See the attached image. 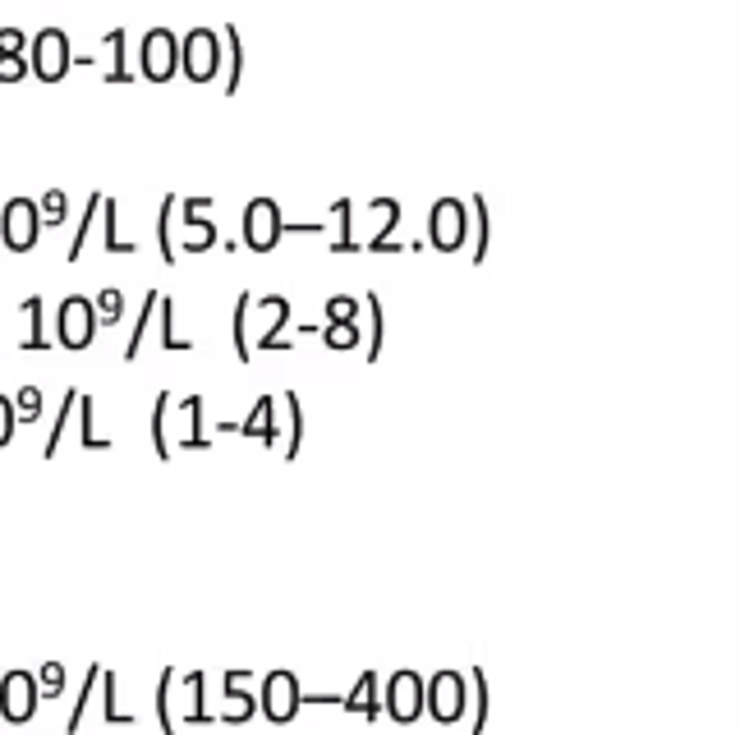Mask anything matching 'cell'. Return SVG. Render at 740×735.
Wrapping results in <instances>:
<instances>
[{"label": "cell", "instance_id": "52a82bcc", "mask_svg": "<svg viewBox=\"0 0 740 735\" xmlns=\"http://www.w3.org/2000/svg\"><path fill=\"white\" fill-rule=\"evenodd\" d=\"M32 713V681L28 676H10L6 681V717L23 722Z\"/></svg>", "mask_w": 740, "mask_h": 735}, {"label": "cell", "instance_id": "8992f818", "mask_svg": "<svg viewBox=\"0 0 740 735\" xmlns=\"http://www.w3.org/2000/svg\"><path fill=\"white\" fill-rule=\"evenodd\" d=\"M281 230H286V225L277 221V203H253V208H249V217H244V235H249V244H253L258 253L272 249Z\"/></svg>", "mask_w": 740, "mask_h": 735}, {"label": "cell", "instance_id": "4fadbf2b", "mask_svg": "<svg viewBox=\"0 0 740 735\" xmlns=\"http://www.w3.org/2000/svg\"><path fill=\"white\" fill-rule=\"evenodd\" d=\"M0 56H23V32L19 28H0Z\"/></svg>", "mask_w": 740, "mask_h": 735}, {"label": "cell", "instance_id": "30bf717a", "mask_svg": "<svg viewBox=\"0 0 740 735\" xmlns=\"http://www.w3.org/2000/svg\"><path fill=\"white\" fill-rule=\"evenodd\" d=\"M107 38H111V51H116V74H111V83H124V79H133V74H124V28L107 32Z\"/></svg>", "mask_w": 740, "mask_h": 735}, {"label": "cell", "instance_id": "277c9868", "mask_svg": "<svg viewBox=\"0 0 740 735\" xmlns=\"http://www.w3.org/2000/svg\"><path fill=\"white\" fill-rule=\"evenodd\" d=\"M60 341L70 345V350H83L92 341V304L88 299H64L60 304Z\"/></svg>", "mask_w": 740, "mask_h": 735}, {"label": "cell", "instance_id": "3957f363", "mask_svg": "<svg viewBox=\"0 0 740 735\" xmlns=\"http://www.w3.org/2000/svg\"><path fill=\"white\" fill-rule=\"evenodd\" d=\"M176 38L166 28H152L148 32V42H143V74L152 79V83H166L176 74Z\"/></svg>", "mask_w": 740, "mask_h": 735}, {"label": "cell", "instance_id": "7c38bea8", "mask_svg": "<svg viewBox=\"0 0 740 735\" xmlns=\"http://www.w3.org/2000/svg\"><path fill=\"white\" fill-rule=\"evenodd\" d=\"M23 74V56H0V83H19Z\"/></svg>", "mask_w": 740, "mask_h": 735}, {"label": "cell", "instance_id": "ba28073f", "mask_svg": "<svg viewBox=\"0 0 740 735\" xmlns=\"http://www.w3.org/2000/svg\"><path fill=\"white\" fill-rule=\"evenodd\" d=\"M171 212H176V198L161 203V221H157V244H161V258L176 262V249H171Z\"/></svg>", "mask_w": 740, "mask_h": 735}, {"label": "cell", "instance_id": "9c48e42d", "mask_svg": "<svg viewBox=\"0 0 740 735\" xmlns=\"http://www.w3.org/2000/svg\"><path fill=\"white\" fill-rule=\"evenodd\" d=\"M226 38H230V92L240 88V70H244V51H240V32L226 28Z\"/></svg>", "mask_w": 740, "mask_h": 735}, {"label": "cell", "instance_id": "6da1fadb", "mask_svg": "<svg viewBox=\"0 0 740 735\" xmlns=\"http://www.w3.org/2000/svg\"><path fill=\"white\" fill-rule=\"evenodd\" d=\"M70 70V38L60 28H42L38 42H32V74L42 83H60Z\"/></svg>", "mask_w": 740, "mask_h": 735}, {"label": "cell", "instance_id": "7a4b0ae2", "mask_svg": "<svg viewBox=\"0 0 740 735\" xmlns=\"http://www.w3.org/2000/svg\"><path fill=\"white\" fill-rule=\"evenodd\" d=\"M184 74L193 83H208L217 74V38L208 28H193L184 38Z\"/></svg>", "mask_w": 740, "mask_h": 735}, {"label": "cell", "instance_id": "5b68a950", "mask_svg": "<svg viewBox=\"0 0 740 735\" xmlns=\"http://www.w3.org/2000/svg\"><path fill=\"white\" fill-rule=\"evenodd\" d=\"M6 244L14 253L38 244V208H32L28 198H14V203L6 208Z\"/></svg>", "mask_w": 740, "mask_h": 735}, {"label": "cell", "instance_id": "8fae6325", "mask_svg": "<svg viewBox=\"0 0 740 735\" xmlns=\"http://www.w3.org/2000/svg\"><path fill=\"white\" fill-rule=\"evenodd\" d=\"M42 212H47V225H60V221H64V193H60V189H51V193L42 198Z\"/></svg>", "mask_w": 740, "mask_h": 735}, {"label": "cell", "instance_id": "5bb4252c", "mask_svg": "<svg viewBox=\"0 0 740 735\" xmlns=\"http://www.w3.org/2000/svg\"><path fill=\"white\" fill-rule=\"evenodd\" d=\"M38 410H42V391H32V386L19 391V414L23 419H38Z\"/></svg>", "mask_w": 740, "mask_h": 735}, {"label": "cell", "instance_id": "9a60e30c", "mask_svg": "<svg viewBox=\"0 0 740 735\" xmlns=\"http://www.w3.org/2000/svg\"><path fill=\"white\" fill-rule=\"evenodd\" d=\"M10 432H14V405H10L6 395H0V446L10 442Z\"/></svg>", "mask_w": 740, "mask_h": 735}, {"label": "cell", "instance_id": "2e32d148", "mask_svg": "<svg viewBox=\"0 0 740 735\" xmlns=\"http://www.w3.org/2000/svg\"><path fill=\"white\" fill-rule=\"evenodd\" d=\"M120 309H124L120 290H102V313H107V322H116V318H120Z\"/></svg>", "mask_w": 740, "mask_h": 735}, {"label": "cell", "instance_id": "e0dca14e", "mask_svg": "<svg viewBox=\"0 0 740 735\" xmlns=\"http://www.w3.org/2000/svg\"><path fill=\"white\" fill-rule=\"evenodd\" d=\"M42 685H47V694L60 689V666H47V672H42Z\"/></svg>", "mask_w": 740, "mask_h": 735}]
</instances>
